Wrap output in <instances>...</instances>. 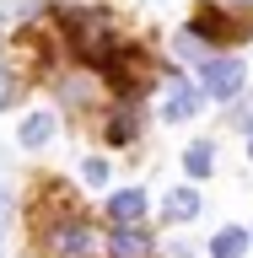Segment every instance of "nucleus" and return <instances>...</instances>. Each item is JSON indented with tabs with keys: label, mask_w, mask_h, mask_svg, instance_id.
<instances>
[{
	"label": "nucleus",
	"mask_w": 253,
	"mask_h": 258,
	"mask_svg": "<svg viewBox=\"0 0 253 258\" xmlns=\"http://www.w3.org/2000/svg\"><path fill=\"white\" fill-rule=\"evenodd\" d=\"M60 22H65V32H70V43H76L81 59L103 64L113 48H119V43H113V22L103 11H60Z\"/></svg>",
	"instance_id": "obj_1"
},
{
	"label": "nucleus",
	"mask_w": 253,
	"mask_h": 258,
	"mask_svg": "<svg viewBox=\"0 0 253 258\" xmlns=\"http://www.w3.org/2000/svg\"><path fill=\"white\" fill-rule=\"evenodd\" d=\"M210 161H216V151H210V140H194L189 151H183V167H189L194 177H205V172H210Z\"/></svg>",
	"instance_id": "obj_12"
},
{
	"label": "nucleus",
	"mask_w": 253,
	"mask_h": 258,
	"mask_svg": "<svg viewBox=\"0 0 253 258\" xmlns=\"http://www.w3.org/2000/svg\"><path fill=\"white\" fill-rule=\"evenodd\" d=\"M194 108H199V92H194V86H178V92L167 97V108H162V118H189Z\"/></svg>",
	"instance_id": "obj_11"
},
{
	"label": "nucleus",
	"mask_w": 253,
	"mask_h": 258,
	"mask_svg": "<svg viewBox=\"0 0 253 258\" xmlns=\"http://www.w3.org/2000/svg\"><path fill=\"white\" fill-rule=\"evenodd\" d=\"M48 135H54V118L48 113H32L27 124H22V145H43Z\"/></svg>",
	"instance_id": "obj_13"
},
{
	"label": "nucleus",
	"mask_w": 253,
	"mask_h": 258,
	"mask_svg": "<svg viewBox=\"0 0 253 258\" xmlns=\"http://www.w3.org/2000/svg\"><path fill=\"white\" fill-rule=\"evenodd\" d=\"M48 247H54V258H92L97 237H92V226H86V221L65 215V221L48 231Z\"/></svg>",
	"instance_id": "obj_4"
},
{
	"label": "nucleus",
	"mask_w": 253,
	"mask_h": 258,
	"mask_svg": "<svg viewBox=\"0 0 253 258\" xmlns=\"http://www.w3.org/2000/svg\"><path fill=\"white\" fill-rule=\"evenodd\" d=\"M81 177H86V183H92V188H103V183H108V161H86V167H81Z\"/></svg>",
	"instance_id": "obj_14"
},
{
	"label": "nucleus",
	"mask_w": 253,
	"mask_h": 258,
	"mask_svg": "<svg viewBox=\"0 0 253 258\" xmlns=\"http://www.w3.org/2000/svg\"><path fill=\"white\" fill-rule=\"evenodd\" d=\"M199 86L210 97H237L248 86V70H242V59H199Z\"/></svg>",
	"instance_id": "obj_3"
},
{
	"label": "nucleus",
	"mask_w": 253,
	"mask_h": 258,
	"mask_svg": "<svg viewBox=\"0 0 253 258\" xmlns=\"http://www.w3.org/2000/svg\"><path fill=\"white\" fill-rule=\"evenodd\" d=\"M135 129H140V108H119V113L108 118V129H103V135H108L113 145H129V140H135Z\"/></svg>",
	"instance_id": "obj_10"
},
{
	"label": "nucleus",
	"mask_w": 253,
	"mask_h": 258,
	"mask_svg": "<svg viewBox=\"0 0 253 258\" xmlns=\"http://www.w3.org/2000/svg\"><path fill=\"white\" fill-rule=\"evenodd\" d=\"M103 70H108V81H113L124 97H135V92L145 86V76H151V59H145L140 48H113L108 59H103Z\"/></svg>",
	"instance_id": "obj_2"
},
{
	"label": "nucleus",
	"mask_w": 253,
	"mask_h": 258,
	"mask_svg": "<svg viewBox=\"0 0 253 258\" xmlns=\"http://www.w3.org/2000/svg\"><path fill=\"white\" fill-rule=\"evenodd\" d=\"M248 231H242V226H226V231H216V242H210V258H242L248 253Z\"/></svg>",
	"instance_id": "obj_8"
},
{
	"label": "nucleus",
	"mask_w": 253,
	"mask_h": 258,
	"mask_svg": "<svg viewBox=\"0 0 253 258\" xmlns=\"http://www.w3.org/2000/svg\"><path fill=\"white\" fill-rule=\"evenodd\" d=\"M194 38H199V43H226V38H237V22H232L221 6H199V11H194Z\"/></svg>",
	"instance_id": "obj_5"
},
{
	"label": "nucleus",
	"mask_w": 253,
	"mask_h": 258,
	"mask_svg": "<svg viewBox=\"0 0 253 258\" xmlns=\"http://www.w3.org/2000/svg\"><path fill=\"white\" fill-rule=\"evenodd\" d=\"M6 210H11V199L0 194V237H6ZM0 258H6V242H0Z\"/></svg>",
	"instance_id": "obj_16"
},
{
	"label": "nucleus",
	"mask_w": 253,
	"mask_h": 258,
	"mask_svg": "<svg viewBox=\"0 0 253 258\" xmlns=\"http://www.w3.org/2000/svg\"><path fill=\"white\" fill-rule=\"evenodd\" d=\"M248 156H253V145H248Z\"/></svg>",
	"instance_id": "obj_18"
},
{
	"label": "nucleus",
	"mask_w": 253,
	"mask_h": 258,
	"mask_svg": "<svg viewBox=\"0 0 253 258\" xmlns=\"http://www.w3.org/2000/svg\"><path fill=\"white\" fill-rule=\"evenodd\" d=\"M162 210H167V221H194V215H199V194L194 188H173L162 199Z\"/></svg>",
	"instance_id": "obj_9"
},
{
	"label": "nucleus",
	"mask_w": 253,
	"mask_h": 258,
	"mask_svg": "<svg viewBox=\"0 0 253 258\" xmlns=\"http://www.w3.org/2000/svg\"><path fill=\"white\" fill-rule=\"evenodd\" d=\"M108 247H113V258H151L157 253V242H151L145 226H113Z\"/></svg>",
	"instance_id": "obj_6"
},
{
	"label": "nucleus",
	"mask_w": 253,
	"mask_h": 258,
	"mask_svg": "<svg viewBox=\"0 0 253 258\" xmlns=\"http://www.w3.org/2000/svg\"><path fill=\"white\" fill-rule=\"evenodd\" d=\"M178 54H183V59H205V54H199V43H194V32H183V38H178Z\"/></svg>",
	"instance_id": "obj_15"
},
{
	"label": "nucleus",
	"mask_w": 253,
	"mask_h": 258,
	"mask_svg": "<svg viewBox=\"0 0 253 258\" xmlns=\"http://www.w3.org/2000/svg\"><path fill=\"white\" fill-rule=\"evenodd\" d=\"M11 97H16V81H6V76H0V108H6Z\"/></svg>",
	"instance_id": "obj_17"
},
{
	"label": "nucleus",
	"mask_w": 253,
	"mask_h": 258,
	"mask_svg": "<svg viewBox=\"0 0 253 258\" xmlns=\"http://www.w3.org/2000/svg\"><path fill=\"white\" fill-rule=\"evenodd\" d=\"M242 6H248V0H242Z\"/></svg>",
	"instance_id": "obj_19"
},
{
	"label": "nucleus",
	"mask_w": 253,
	"mask_h": 258,
	"mask_svg": "<svg viewBox=\"0 0 253 258\" xmlns=\"http://www.w3.org/2000/svg\"><path fill=\"white\" fill-rule=\"evenodd\" d=\"M108 215H113V226H140L145 194H140V188H119V194L108 199Z\"/></svg>",
	"instance_id": "obj_7"
}]
</instances>
